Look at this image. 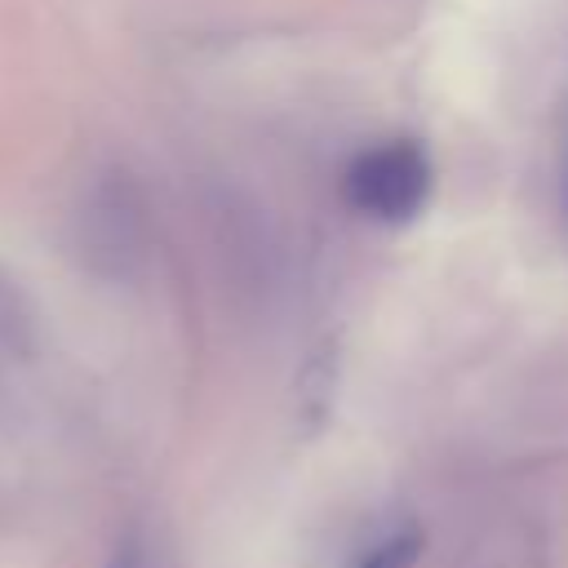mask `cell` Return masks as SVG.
<instances>
[{
	"label": "cell",
	"instance_id": "cell-1",
	"mask_svg": "<svg viewBox=\"0 0 568 568\" xmlns=\"http://www.w3.org/2000/svg\"><path fill=\"white\" fill-rule=\"evenodd\" d=\"M342 191L373 222H408L430 195V164L413 142H382L351 160Z\"/></svg>",
	"mask_w": 568,
	"mask_h": 568
},
{
	"label": "cell",
	"instance_id": "cell-2",
	"mask_svg": "<svg viewBox=\"0 0 568 568\" xmlns=\"http://www.w3.org/2000/svg\"><path fill=\"white\" fill-rule=\"evenodd\" d=\"M417 555H422V532L408 528V532H390L377 546H368L355 568H413Z\"/></svg>",
	"mask_w": 568,
	"mask_h": 568
},
{
	"label": "cell",
	"instance_id": "cell-3",
	"mask_svg": "<svg viewBox=\"0 0 568 568\" xmlns=\"http://www.w3.org/2000/svg\"><path fill=\"white\" fill-rule=\"evenodd\" d=\"M111 568H138V559H133V550H120V555L111 559Z\"/></svg>",
	"mask_w": 568,
	"mask_h": 568
}]
</instances>
